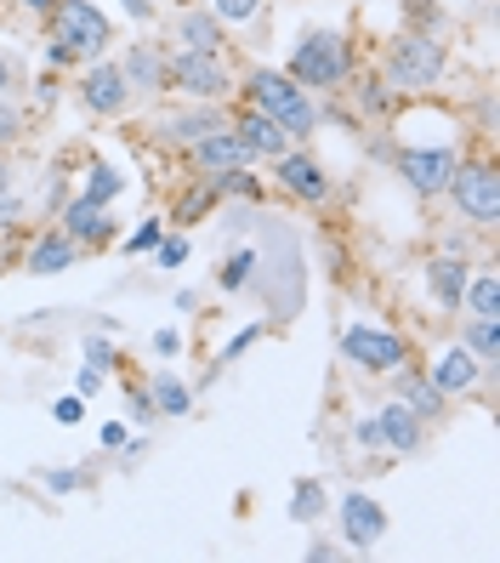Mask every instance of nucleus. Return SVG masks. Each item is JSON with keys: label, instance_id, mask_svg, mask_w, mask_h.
Instances as JSON below:
<instances>
[{"label": "nucleus", "instance_id": "f257e3e1", "mask_svg": "<svg viewBox=\"0 0 500 563\" xmlns=\"http://www.w3.org/2000/svg\"><path fill=\"white\" fill-rule=\"evenodd\" d=\"M449 69V52L438 35L426 29H410V35H392L387 41V57H381V80L398 91V97H415V91H432Z\"/></svg>", "mask_w": 500, "mask_h": 563}, {"label": "nucleus", "instance_id": "f03ea898", "mask_svg": "<svg viewBox=\"0 0 500 563\" xmlns=\"http://www.w3.org/2000/svg\"><path fill=\"white\" fill-rule=\"evenodd\" d=\"M285 75L302 86V91H342L347 75H353V52H347V35L342 29H308L302 41H296Z\"/></svg>", "mask_w": 500, "mask_h": 563}, {"label": "nucleus", "instance_id": "7ed1b4c3", "mask_svg": "<svg viewBox=\"0 0 500 563\" xmlns=\"http://www.w3.org/2000/svg\"><path fill=\"white\" fill-rule=\"evenodd\" d=\"M245 103L262 109V114H274V120L290 131V143H308L313 131H319L313 97L296 86L285 69H251V75H245Z\"/></svg>", "mask_w": 500, "mask_h": 563}, {"label": "nucleus", "instance_id": "20e7f679", "mask_svg": "<svg viewBox=\"0 0 500 563\" xmlns=\"http://www.w3.org/2000/svg\"><path fill=\"white\" fill-rule=\"evenodd\" d=\"M165 91H188L193 103H222L233 91V69L222 52H171L165 57Z\"/></svg>", "mask_w": 500, "mask_h": 563}, {"label": "nucleus", "instance_id": "39448f33", "mask_svg": "<svg viewBox=\"0 0 500 563\" xmlns=\"http://www.w3.org/2000/svg\"><path fill=\"white\" fill-rule=\"evenodd\" d=\"M444 194L473 228H500V172H495V159H460Z\"/></svg>", "mask_w": 500, "mask_h": 563}, {"label": "nucleus", "instance_id": "423d86ee", "mask_svg": "<svg viewBox=\"0 0 500 563\" xmlns=\"http://www.w3.org/2000/svg\"><path fill=\"white\" fill-rule=\"evenodd\" d=\"M46 35L63 41V46H75L80 57H103L109 41H114V23L91 7V0H52V12H46Z\"/></svg>", "mask_w": 500, "mask_h": 563}, {"label": "nucleus", "instance_id": "0eeeda50", "mask_svg": "<svg viewBox=\"0 0 500 563\" xmlns=\"http://www.w3.org/2000/svg\"><path fill=\"white\" fill-rule=\"evenodd\" d=\"M342 358L364 376H392L398 364H410V342L392 336V330H376V324H353L342 336Z\"/></svg>", "mask_w": 500, "mask_h": 563}, {"label": "nucleus", "instance_id": "6e6552de", "mask_svg": "<svg viewBox=\"0 0 500 563\" xmlns=\"http://www.w3.org/2000/svg\"><path fill=\"white\" fill-rule=\"evenodd\" d=\"M455 165H460L455 148H404L398 154V177L410 183L415 200H438V194L449 188V177H455Z\"/></svg>", "mask_w": 500, "mask_h": 563}, {"label": "nucleus", "instance_id": "1a4fd4ad", "mask_svg": "<svg viewBox=\"0 0 500 563\" xmlns=\"http://www.w3.org/2000/svg\"><path fill=\"white\" fill-rule=\"evenodd\" d=\"M274 177H279V188L290 194V200H302V206H324V200H330V188H336L324 165H319L308 148H296V143L274 159Z\"/></svg>", "mask_w": 500, "mask_h": 563}, {"label": "nucleus", "instance_id": "9d476101", "mask_svg": "<svg viewBox=\"0 0 500 563\" xmlns=\"http://www.w3.org/2000/svg\"><path fill=\"white\" fill-rule=\"evenodd\" d=\"M381 536H387L381 501H376V495H364V489H347V495H342V541H347L353 552H376Z\"/></svg>", "mask_w": 500, "mask_h": 563}, {"label": "nucleus", "instance_id": "9b49d317", "mask_svg": "<svg viewBox=\"0 0 500 563\" xmlns=\"http://www.w3.org/2000/svg\"><path fill=\"white\" fill-rule=\"evenodd\" d=\"M426 382L444 393V399H460V393H473L478 382H484V358L466 347V342H449L438 358L426 364Z\"/></svg>", "mask_w": 500, "mask_h": 563}, {"label": "nucleus", "instance_id": "f8f14e48", "mask_svg": "<svg viewBox=\"0 0 500 563\" xmlns=\"http://www.w3.org/2000/svg\"><path fill=\"white\" fill-rule=\"evenodd\" d=\"M227 125H233V137H240L256 159H279L285 148H290V131L274 120V114H262V109H251V103H240L227 114Z\"/></svg>", "mask_w": 500, "mask_h": 563}, {"label": "nucleus", "instance_id": "ddd939ff", "mask_svg": "<svg viewBox=\"0 0 500 563\" xmlns=\"http://www.w3.org/2000/svg\"><path fill=\"white\" fill-rule=\"evenodd\" d=\"M80 103L91 109V114H125L131 109V86H125V75H120V63H91V69L80 75Z\"/></svg>", "mask_w": 500, "mask_h": 563}, {"label": "nucleus", "instance_id": "4468645a", "mask_svg": "<svg viewBox=\"0 0 500 563\" xmlns=\"http://www.w3.org/2000/svg\"><path fill=\"white\" fill-rule=\"evenodd\" d=\"M256 154L233 137V125H222V131H211V137H199L193 148H188V165L199 177H222V172H240V165H251Z\"/></svg>", "mask_w": 500, "mask_h": 563}, {"label": "nucleus", "instance_id": "2eb2a0df", "mask_svg": "<svg viewBox=\"0 0 500 563\" xmlns=\"http://www.w3.org/2000/svg\"><path fill=\"white\" fill-rule=\"evenodd\" d=\"M63 234H69L80 251L91 245V251H103V245H114V217H109V206H97V200H69L63 206Z\"/></svg>", "mask_w": 500, "mask_h": 563}, {"label": "nucleus", "instance_id": "dca6fc26", "mask_svg": "<svg viewBox=\"0 0 500 563\" xmlns=\"http://www.w3.org/2000/svg\"><path fill=\"white\" fill-rule=\"evenodd\" d=\"M376 421H381V444H387V455H415V450H426V421H421L404 399L381 405Z\"/></svg>", "mask_w": 500, "mask_h": 563}, {"label": "nucleus", "instance_id": "f3484780", "mask_svg": "<svg viewBox=\"0 0 500 563\" xmlns=\"http://www.w3.org/2000/svg\"><path fill=\"white\" fill-rule=\"evenodd\" d=\"M120 75H125L131 97H159L165 91V52L148 46V41H137V46L120 57Z\"/></svg>", "mask_w": 500, "mask_h": 563}, {"label": "nucleus", "instance_id": "a211bd4d", "mask_svg": "<svg viewBox=\"0 0 500 563\" xmlns=\"http://www.w3.org/2000/svg\"><path fill=\"white\" fill-rule=\"evenodd\" d=\"M177 46L182 52H222L227 57V29L205 7H182L177 12Z\"/></svg>", "mask_w": 500, "mask_h": 563}, {"label": "nucleus", "instance_id": "6ab92c4d", "mask_svg": "<svg viewBox=\"0 0 500 563\" xmlns=\"http://www.w3.org/2000/svg\"><path fill=\"white\" fill-rule=\"evenodd\" d=\"M75 262H80V245H75L69 234H63V228H52V234H41L35 245H29V256H23V268L46 279V274H69Z\"/></svg>", "mask_w": 500, "mask_h": 563}, {"label": "nucleus", "instance_id": "aec40b11", "mask_svg": "<svg viewBox=\"0 0 500 563\" xmlns=\"http://www.w3.org/2000/svg\"><path fill=\"white\" fill-rule=\"evenodd\" d=\"M392 382H398V399H404L421 421H444V410H449V399L438 387L426 382V371H410V364H398L392 371Z\"/></svg>", "mask_w": 500, "mask_h": 563}, {"label": "nucleus", "instance_id": "412c9836", "mask_svg": "<svg viewBox=\"0 0 500 563\" xmlns=\"http://www.w3.org/2000/svg\"><path fill=\"white\" fill-rule=\"evenodd\" d=\"M227 114L222 109H193V114H165L159 120V137L165 143H177V148H193L199 137H211V131H222Z\"/></svg>", "mask_w": 500, "mask_h": 563}, {"label": "nucleus", "instance_id": "4be33fe9", "mask_svg": "<svg viewBox=\"0 0 500 563\" xmlns=\"http://www.w3.org/2000/svg\"><path fill=\"white\" fill-rule=\"evenodd\" d=\"M466 262L460 256H432L426 262V290L438 296V308H449V313H460V296H466Z\"/></svg>", "mask_w": 500, "mask_h": 563}, {"label": "nucleus", "instance_id": "5701e85b", "mask_svg": "<svg viewBox=\"0 0 500 563\" xmlns=\"http://www.w3.org/2000/svg\"><path fill=\"white\" fill-rule=\"evenodd\" d=\"M143 387H148V399H154V410H159V416H188V410H193V387H188L182 376H171V371L148 376Z\"/></svg>", "mask_w": 500, "mask_h": 563}, {"label": "nucleus", "instance_id": "b1692460", "mask_svg": "<svg viewBox=\"0 0 500 563\" xmlns=\"http://www.w3.org/2000/svg\"><path fill=\"white\" fill-rule=\"evenodd\" d=\"M460 308L473 313V319H500V274H495V268H484L478 279H466Z\"/></svg>", "mask_w": 500, "mask_h": 563}, {"label": "nucleus", "instance_id": "393cba45", "mask_svg": "<svg viewBox=\"0 0 500 563\" xmlns=\"http://www.w3.org/2000/svg\"><path fill=\"white\" fill-rule=\"evenodd\" d=\"M460 342L484 358V371H495V364H500V319H466Z\"/></svg>", "mask_w": 500, "mask_h": 563}, {"label": "nucleus", "instance_id": "a878e982", "mask_svg": "<svg viewBox=\"0 0 500 563\" xmlns=\"http://www.w3.org/2000/svg\"><path fill=\"white\" fill-rule=\"evenodd\" d=\"M205 12H211L222 29H256L262 12H268V0H205Z\"/></svg>", "mask_w": 500, "mask_h": 563}, {"label": "nucleus", "instance_id": "bb28decb", "mask_svg": "<svg viewBox=\"0 0 500 563\" xmlns=\"http://www.w3.org/2000/svg\"><path fill=\"white\" fill-rule=\"evenodd\" d=\"M211 188H216V200H233V194H240V200H262V183L251 177V165H240V172H222V177H205Z\"/></svg>", "mask_w": 500, "mask_h": 563}, {"label": "nucleus", "instance_id": "cd10ccee", "mask_svg": "<svg viewBox=\"0 0 500 563\" xmlns=\"http://www.w3.org/2000/svg\"><path fill=\"white\" fill-rule=\"evenodd\" d=\"M211 206H216V188H211L205 177H199V183H193V194H182V200H177V217H171V222H182V228H188V222L205 217Z\"/></svg>", "mask_w": 500, "mask_h": 563}, {"label": "nucleus", "instance_id": "c85d7f7f", "mask_svg": "<svg viewBox=\"0 0 500 563\" xmlns=\"http://www.w3.org/2000/svg\"><path fill=\"white\" fill-rule=\"evenodd\" d=\"M251 268H256V251L227 256V262H222V274H216V285H222V290H245V285H251Z\"/></svg>", "mask_w": 500, "mask_h": 563}, {"label": "nucleus", "instance_id": "c756f323", "mask_svg": "<svg viewBox=\"0 0 500 563\" xmlns=\"http://www.w3.org/2000/svg\"><path fill=\"white\" fill-rule=\"evenodd\" d=\"M23 125H29V114L12 103V91H0V148H12L23 137Z\"/></svg>", "mask_w": 500, "mask_h": 563}, {"label": "nucleus", "instance_id": "7c9ffc66", "mask_svg": "<svg viewBox=\"0 0 500 563\" xmlns=\"http://www.w3.org/2000/svg\"><path fill=\"white\" fill-rule=\"evenodd\" d=\"M319 507H324V489H319V484H296L290 518H296V523H313V518H319Z\"/></svg>", "mask_w": 500, "mask_h": 563}, {"label": "nucleus", "instance_id": "2f4dec72", "mask_svg": "<svg viewBox=\"0 0 500 563\" xmlns=\"http://www.w3.org/2000/svg\"><path fill=\"white\" fill-rule=\"evenodd\" d=\"M358 109H364V114H387V109H392V86H387V80H364V86H358Z\"/></svg>", "mask_w": 500, "mask_h": 563}, {"label": "nucleus", "instance_id": "473e14b6", "mask_svg": "<svg viewBox=\"0 0 500 563\" xmlns=\"http://www.w3.org/2000/svg\"><path fill=\"white\" fill-rule=\"evenodd\" d=\"M41 484H46L52 495H75V489L86 484V467H46V473H41Z\"/></svg>", "mask_w": 500, "mask_h": 563}, {"label": "nucleus", "instance_id": "72a5a7b5", "mask_svg": "<svg viewBox=\"0 0 500 563\" xmlns=\"http://www.w3.org/2000/svg\"><path fill=\"white\" fill-rule=\"evenodd\" d=\"M125 183L109 172V165H97V172H91V183H86V200H97V206H109L114 200V194H120Z\"/></svg>", "mask_w": 500, "mask_h": 563}, {"label": "nucleus", "instance_id": "f704fd0d", "mask_svg": "<svg viewBox=\"0 0 500 563\" xmlns=\"http://www.w3.org/2000/svg\"><path fill=\"white\" fill-rule=\"evenodd\" d=\"M159 240H165V228H159V222H143V228H131V234H125V251L143 256V251H154Z\"/></svg>", "mask_w": 500, "mask_h": 563}, {"label": "nucleus", "instance_id": "c9c22d12", "mask_svg": "<svg viewBox=\"0 0 500 563\" xmlns=\"http://www.w3.org/2000/svg\"><path fill=\"white\" fill-rule=\"evenodd\" d=\"M154 256H159V268H182V262H188V240H182V234H177V240H159Z\"/></svg>", "mask_w": 500, "mask_h": 563}, {"label": "nucleus", "instance_id": "e433bc0d", "mask_svg": "<svg viewBox=\"0 0 500 563\" xmlns=\"http://www.w3.org/2000/svg\"><path fill=\"white\" fill-rule=\"evenodd\" d=\"M353 444H358V450H387V444H381V421L364 416V421L353 427Z\"/></svg>", "mask_w": 500, "mask_h": 563}, {"label": "nucleus", "instance_id": "4c0bfd02", "mask_svg": "<svg viewBox=\"0 0 500 563\" xmlns=\"http://www.w3.org/2000/svg\"><path fill=\"white\" fill-rule=\"evenodd\" d=\"M69 63H80V52H75V46H63V41H52V35H46V69H69Z\"/></svg>", "mask_w": 500, "mask_h": 563}, {"label": "nucleus", "instance_id": "58836bf2", "mask_svg": "<svg viewBox=\"0 0 500 563\" xmlns=\"http://www.w3.org/2000/svg\"><path fill=\"white\" fill-rule=\"evenodd\" d=\"M86 358L97 364V371H114V364H120V353L109 342H97V336H86Z\"/></svg>", "mask_w": 500, "mask_h": 563}, {"label": "nucleus", "instance_id": "ea45409f", "mask_svg": "<svg viewBox=\"0 0 500 563\" xmlns=\"http://www.w3.org/2000/svg\"><path fill=\"white\" fill-rule=\"evenodd\" d=\"M18 222H23V206L12 200V194H0V234H12Z\"/></svg>", "mask_w": 500, "mask_h": 563}, {"label": "nucleus", "instance_id": "a19ab883", "mask_svg": "<svg viewBox=\"0 0 500 563\" xmlns=\"http://www.w3.org/2000/svg\"><path fill=\"white\" fill-rule=\"evenodd\" d=\"M80 416H86V399H80V393H75V399H63V405H57V421H63V427H75Z\"/></svg>", "mask_w": 500, "mask_h": 563}, {"label": "nucleus", "instance_id": "79ce46f5", "mask_svg": "<svg viewBox=\"0 0 500 563\" xmlns=\"http://www.w3.org/2000/svg\"><path fill=\"white\" fill-rule=\"evenodd\" d=\"M256 336H262V330H256V324H251V330H240V336H233V342L222 347V358H240V353H245V347H251Z\"/></svg>", "mask_w": 500, "mask_h": 563}, {"label": "nucleus", "instance_id": "37998d69", "mask_svg": "<svg viewBox=\"0 0 500 563\" xmlns=\"http://www.w3.org/2000/svg\"><path fill=\"white\" fill-rule=\"evenodd\" d=\"M91 393H103V371H97V364L80 371V399H91Z\"/></svg>", "mask_w": 500, "mask_h": 563}, {"label": "nucleus", "instance_id": "c03bdc74", "mask_svg": "<svg viewBox=\"0 0 500 563\" xmlns=\"http://www.w3.org/2000/svg\"><path fill=\"white\" fill-rule=\"evenodd\" d=\"M120 7H125V12H131V18H143V23H148V18H154V0H120Z\"/></svg>", "mask_w": 500, "mask_h": 563}, {"label": "nucleus", "instance_id": "a18cd8bd", "mask_svg": "<svg viewBox=\"0 0 500 563\" xmlns=\"http://www.w3.org/2000/svg\"><path fill=\"white\" fill-rule=\"evenodd\" d=\"M12 86H18V69H12V57L0 52V91H12Z\"/></svg>", "mask_w": 500, "mask_h": 563}, {"label": "nucleus", "instance_id": "49530a36", "mask_svg": "<svg viewBox=\"0 0 500 563\" xmlns=\"http://www.w3.org/2000/svg\"><path fill=\"white\" fill-rule=\"evenodd\" d=\"M182 342H177V330H159V336H154V353H177Z\"/></svg>", "mask_w": 500, "mask_h": 563}, {"label": "nucleus", "instance_id": "de8ad7c7", "mask_svg": "<svg viewBox=\"0 0 500 563\" xmlns=\"http://www.w3.org/2000/svg\"><path fill=\"white\" fill-rule=\"evenodd\" d=\"M12 188V159H7V148H0V194Z\"/></svg>", "mask_w": 500, "mask_h": 563}, {"label": "nucleus", "instance_id": "09e8293b", "mask_svg": "<svg viewBox=\"0 0 500 563\" xmlns=\"http://www.w3.org/2000/svg\"><path fill=\"white\" fill-rule=\"evenodd\" d=\"M18 7H29V12H41V18H46V12H52V0H18Z\"/></svg>", "mask_w": 500, "mask_h": 563}]
</instances>
